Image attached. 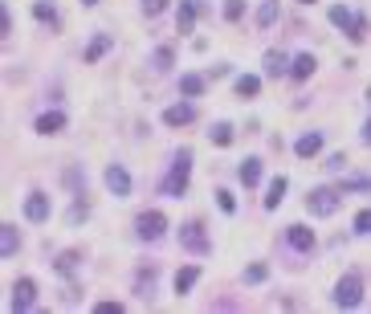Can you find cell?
<instances>
[{
    "label": "cell",
    "instance_id": "obj_1",
    "mask_svg": "<svg viewBox=\"0 0 371 314\" xmlns=\"http://www.w3.org/2000/svg\"><path fill=\"white\" fill-rule=\"evenodd\" d=\"M363 302V277L359 273H347V277H339V286H334V306H343V311H355Z\"/></svg>",
    "mask_w": 371,
    "mask_h": 314
},
{
    "label": "cell",
    "instance_id": "obj_2",
    "mask_svg": "<svg viewBox=\"0 0 371 314\" xmlns=\"http://www.w3.org/2000/svg\"><path fill=\"white\" fill-rule=\"evenodd\" d=\"M188 176H192V151H180L176 164H172V172H168V179H163V192H168V196H184Z\"/></svg>",
    "mask_w": 371,
    "mask_h": 314
},
{
    "label": "cell",
    "instance_id": "obj_3",
    "mask_svg": "<svg viewBox=\"0 0 371 314\" xmlns=\"http://www.w3.org/2000/svg\"><path fill=\"white\" fill-rule=\"evenodd\" d=\"M330 21H334V25H339V29H343V33H347L355 45L368 37V21H363V17H355V12H347L343 4H334V8H330Z\"/></svg>",
    "mask_w": 371,
    "mask_h": 314
},
{
    "label": "cell",
    "instance_id": "obj_4",
    "mask_svg": "<svg viewBox=\"0 0 371 314\" xmlns=\"http://www.w3.org/2000/svg\"><path fill=\"white\" fill-rule=\"evenodd\" d=\"M339 200H343V188H314V192L306 196V208H310L314 217H330V213L339 208Z\"/></svg>",
    "mask_w": 371,
    "mask_h": 314
},
{
    "label": "cell",
    "instance_id": "obj_5",
    "mask_svg": "<svg viewBox=\"0 0 371 314\" xmlns=\"http://www.w3.org/2000/svg\"><path fill=\"white\" fill-rule=\"evenodd\" d=\"M33 302H37V282H33V277H21V282L12 286V311L25 314V311H33Z\"/></svg>",
    "mask_w": 371,
    "mask_h": 314
},
{
    "label": "cell",
    "instance_id": "obj_6",
    "mask_svg": "<svg viewBox=\"0 0 371 314\" xmlns=\"http://www.w3.org/2000/svg\"><path fill=\"white\" fill-rule=\"evenodd\" d=\"M135 224H139V237H143V241H159V237L168 233V217H163V213H155V208H151V213H143Z\"/></svg>",
    "mask_w": 371,
    "mask_h": 314
},
{
    "label": "cell",
    "instance_id": "obj_7",
    "mask_svg": "<svg viewBox=\"0 0 371 314\" xmlns=\"http://www.w3.org/2000/svg\"><path fill=\"white\" fill-rule=\"evenodd\" d=\"M180 245H184L188 253H208V237H204V224H184L180 228Z\"/></svg>",
    "mask_w": 371,
    "mask_h": 314
},
{
    "label": "cell",
    "instance_id": "obj_8",
    "mask_svg": "<svg viewBox=\"0 0 371 314\" xmlns=\"http://www.w3.org/2000/svg\"><path fill=\"white\" fill-rule=\"evenodd\" d=\"M285 241H290L298 253H310V249H314V233H310L306 224H290V228H285Z\"/></svg>",
    "mask_w": 371,
    "mask_h": 314
},
{
    "label": "cell",
    "instance_id": "obj_9",
    "mask_svg": "<svg viewBox=\"0 0 371 314\" xmlns=\"http://www.w3.org/2000/svg\"><path fill=\"white\" fill-rule=\"evenodd\" d=\"M192 119H196V106H192V102H176V106L163 110V123H168V127H184Z\"/></svg>",
    "mask_w": 371,
    "mask_h": 314
},
{
    "label": "cell",
    "instance_id": "obj_10",
    "mask_svg": "<svg viewBox=\"0 0 371 314\" xmlns=\"http://www.w3.org/2000/svg\"><path fill=\"white\" fill-rule=\"evenodd\" d=\"M106 188H110L114 196H127V192H131V176H127L119 164H110V168H106Z\"/></svg>",
    "mask_w": 371,
    "mask_h": 314
},
{
    "label": "cell",
    "instance_id": "obj_11",
    "mask_svg": "<svg viewBox=\"0 0 371 314\" xmlns=\"http://www.w3.org/2000/svg\"><path fill=\"white\" fill-rule=\"evenodd\" d=\"M200 12H204L200 0H184V4H180V17H176V29H180V33H192V21H196Z\"/></svg>",
    "mask_w": 371,
    "mask_h": 314
},
{
    "label": "cell",
    "instance_id": "obj_12",
    "mask_svg": "<svg viewBox=\"0 0 371 314\" xmlns=\"http://www.w3.org/2000/svg\"><path fill=\"white\" fill-rule=\"evenodd\" d=\"M25 217H29V221H46V217H49V196L33 192V196L25 200Z\"/></svg>",
    "mask_w": 371,
    "mask_h": 314
},
{
    "label": "cell",
    "instance_id": "obj_13",
    "mask_svg": "<svg viewBox=\"0 0 371 314\" xmlns=\"http://www.w3.org/2000/svg\"><path fill=\"white\" fill-rule=\"evenodd\" d=\"M314 66H319V61H314L310 53H298V57H294V66H290V78H298V82H306V78L314 74Z\"/></svg>",
    "mask_w": 371,
    "mask_h": 314
},
{
    "label": "cell",
    "instance_id": "obj_14",
    "mask_svg": "<svg viewBox=\"0 0 371 314\" xmlns=\"http://www.w3.org/2000/svg\"><path fill=\"white\" fill-rule=\"evenodd\" d=\"M61 127H66V115H61V110H49V115L37 119V131H41V135H57Z\"/></svg>",
    "mask_w": 371,
    "mask_h": 314
},
{
    "label": "cell",
    "instance_id": "obj_15",
    "mask_svg": "<svg viewBox=\"0 0 371 314\" xmlns=\"http://www.w3.org/2000/svg\"><path fill=\"white\" fill-rule=\"evenodd\" d=\"M319 147H323V135H302V139L294 143V151H298L302 159H310V155H319Z\"/></svg>",
    "mask_w": 371,
    "mask_h": 314
},
{
    "label": "cell",
    "instance_id": "obj_16",
    "mask_svg": "<svg viewBox=\"0 0 371 314\" xmlns=\"http://www.w3.org/2000/svg\"><path fill=\"white\" fill-rule=\"evenodd\" d=\"M17 245H21L17 228H12V224H0V253H4V257H12V253H17Z\"/></svg>",
    "mask_w": 371,
    "mask_h": 314
},
{
    "label": "cell",
    "instance_id": "obj_17",
    "mask_svg": "<svg viewBox=\"0 0 371 314\" xmlns=\"http://www.w3.org/2000/svg\"><path fill=\"white\" fill-rule=\"evenodd\" d=\"M196 277H200V269H196V266H184L180 273H176V294H188V290L196 286Z\"/></svg>",
    "mask_w": 371,
    "mask_h": 314
},
{
    "label": "cell",
    "instance_id": "obj_18",
    "mask_svg": "<svg viewBox=\"0 0 371 314\" xmlns=\"http://www.w3.org/2000/svg\"><path fill=\"white\" fill-rule=\"evenodd\" d=\"M257 179H261V159H245V164H241V184L253 188Z\"/></svg>",
    "mask_w": 371,
    "mask_h": 314
},
{
    "label": "cell",
    "instance_id": "obj_19",
    "mask_svg": "<svg viewBox=\"0 0 371 314\" xmlns=\"http://www.w3.org/2000/svg\"><path fill=\"white\" fill-rule=\"evenodd\" d=\"M274 21H278V0H265V4L257 8V25L265 29V25H274Z\"/></svg>",
    "mask_w": 371,
    "mask_h": 314
},
{
    "label": "cell",
    "instance_id": "obj_20",
    "mask_svg": "<svg viewBox=\"0 0 371 314\" xmlns=\"http://www.w3.org/2000/svg\"><path fill=\"white\" fill-rule=\"evenodd\" d=\"M257 90H261V82H257L253 74H241V78H237V94H241V98H253Z\"/></svg>",
    "mask_w": 371,
    "mask_h": 314
},
{
    "label": "cell",
    "instance_id": "obj_21",
    "mask_svg": "<svg viewBox=\"0 0 371 314\" xmlns=\"http://www.w3.org/2000/svg\"><path fill=\"white\" fill-rule=\"evenodd\" d=\"M265 74H270V78H281V74H285V57H281V53H265Z\"/></svg>",
    "mask_w": 371,
    "mask_h": 314
},
{
    "label": "cell",
    "instance_id": "obj_22",
    "mask_svg": "<svg viewBox=\"0 0 371 314\" xmlns=\"http://www.w3.org/2000/svg\"><path fill=\"white\" fill-rule=\"evenodd\" d=\"M281 196H285V179H274V184H270V196H265V208H278L281 204Z\"/></svg>",
    "mask_w": 371,
    "mask_h": 314
},
{
    "label": "cell",
    "instance_id": "obj_23",
    "mask_svg": "<svg viewBox=\"0 0 371 314\" xmlns=\"http://www.w3.org/2000/svg\"><path fill=\"white\" fill-rule=\"evenodd\" d=\"M106 49H110V37H106V33H98V37H94V45L86 49V61H98Z\"/></svg>",
    "mask_w": 371,
    "mask_h": 314
},
{
    "label": "cell",
    "instance_id": "obj_24",
    "mask_svg": "<svg viewBox=\"0 0 371 314\" xmlns=\"http://www.w3.org/2000/svg\"><path fill=\"white\" fill-rule=\"evenodd\" d=\"M180 90H184L188 98H196V94L204 90V78H196V74H184V78H180Z\"/></svg>",
    "mask_w": 371,
    "mask_h": 314
},
{
    "label": "cell",
    "instance_id": "obj_25",
    "mask_svg": "<svg viewBox=\"0 0 371 314\" xmlns=\"http://www.w3.org/2000/svg\"><path fill=\"white\" fill-rule=\"evenodd\" d=\"M208 135H212V143H221V147H229V143H232V127H229V123H217Z\"/></svg>",
    "mask_w": 371,
    "mask_h": 314
},
{
    "label": "cell",
    "instance_id": "obj_26",
    "mask_svg": "<svg viewBox=\"0 0 371 314\" xmlns=\"http://www.w3.org/2000/svg\"><path fill=\"white\" fill-rule=\"evenodd\" d=\"M33 17H37V21H49V25L57 21V12H53V4H46V0H37V4H33Z\"/></svg>",
    "mask_w": 371,
    "mask_h": 314
},
{
    "label": "cell",
    "instance_id": "obj_27",
    "mask_svg": "<svg viewBox=\"0 0 371 314\" xmlns=\"http://www.w3.org/2000/svg\"><path fill=\"white\" fill-rule=\"evenodd\" d=\"M265 273H270V269L257 262V266H249V269H245V282H249V286H257V282H265Z\"/></svg>",
    "mask_w": 371,
    "mask_h": 314
},
{
    "label": "cell",
    "instance_id": "obj_28",
    "mask_svg": "<svg viewBox=\"0 0 371 314\" xmlns=\"http://www.w3.org/2000/svg\"><path fill=\"white\" fill-rule=\"evenodd\" d=\"M151 286H155V269L139 273V298H151Z\"/></svg>",
    "mask_w": 371,
    "mask_h": 314
},
{
    "label": "cell",
    "instance_id": "obj_29",
    "mask_svg": "<svg viewBox=\"0 0 371 314\" xmlns=\"http://www.w3.org/2000/svg\"><path fill=\"white\" fill-rule=\"evenodd\" d=\"M241 12H245V0H225V17L229 21H241Z\"/></svg>",
    "mask_w": 371,
    "mask_h": 314
},
{
    "label": "cell",
    "instance_id": "obj_30",
    "mask_svg": "<svg viewBox=\"0 0 371 314\" xmlns=\"http://www.w3.org/2000/svg\"><path fill=\"white\" fill-rule=\"evenodd\" d=\"M151 61H155V70H168V66H172V49H155Z\"/></svg>",
    "mask_w": 371,
    "mask_h": 314
},
{
    "label": "cell",
    "instance_id": "obj_31",
    "mask_svg": "<svg viewBox=\"0 0 371 314\" xmlns=\"http://www.w3.org/2000/svg\"><path fill=\"white\" fill-rule=\"evenodd\" d=\"M163 8H168V0H143V12H147V17H159Z\"/></svg>",
    "mask_w": 371,
    "mask_h": 314
},
{
    "label": "cell",
    "instance_id": "obj_32",
    "mask_svg": "<svg viewBox=\"0 0 371 314\" xmlns=\"http://www.w3.org/2000/svg\"><path fill=\"white\" fill-rule=\"evenodd\" d=\"M343 192H371V179H347Z\"/></svg>",
    "mask_w": 371,
    "mask_h": 314
},
{
    "label": "cell",
    "instance_id": "obj_33",
    "mask_svg": "<svg viewBox=\"0 0 371 314\" xmlns=\"http://www.w3.org/2000/svg\"><path fill=\"white\" fill-rule=\"evenodd\" d=\"M355 233H371V208H363V213L355 217Z\"/></svg>",
    "mask_w": 371,
    "mask_h": 314
},
{
    "label": "cell",
    "instance_id": "obj_34",
    "mask_svg": "<svg viewBox=\"0 0 371 314\" xmlns=\"http://www.w3.org/2000/svg\"><path fill=\"white\" fill-rule=\"evenodd\" d=\"M217 204H221L225 213H232V208H237V200H232V192H217Z\"/></svg>",
    "mask_w": 371,
    "mask_h": 314
},
{
    "label": "cell",
    "instance_id": "obj_35",
    "mask_svg": "<svg viewBox=\"0 0 371 314\" xmlns=\"http://www.w3.org/2000/svg\"><path fill=\"white\" fill-rule=\"evenodd\" d=\"M74 262H78V253H61V262H57V269H61V273H70V269H74Z\"/></svg>",
    "mask_w": 371,
    "mask_h": 314
},
{
    "label": "cell",
    "instance_id": "obj_36",
    "mask_svg": "<svg viewBox=\"0 0 371 314\" xmlns=\"http://www.w3.org/2000/svg\"><path fill=\"white\" fill-rule=\"evenodd\" d=\"M94 311H98V314H119V311H123V306H119V302H98Z\"/></svg>",
    "mask_w": 371,
    "mask_h": 314
},
{
    "label": "cell",
    "instance_id": "obj_37",
    "mask_svg": "<svg viewBox=\"0 0 371 314\" xmlns=\"http://www.w3.org/2000/svg\"><path fill=\"white\" fill-rule=\"evenodd\" d=\"M343 164H347V155H330V159H326L330 172H343Z\"/></svg>",
    "mask_w": 371,
    "mask_h": 314
},
{
    "label": "cell",
    "instance_id": "obj_38",
    "mask_svg": "<svg viewBox=\"0 0 371 314\" xmlns=\"http://www.w3.org/2000/svg\"><path fill=\"white\" fill-rule=\"evenodd\" d=\"M363 143H368V147H371V119H368V123H363Z\"/></svg>",
    "mask_w": 371,
    "mask_h": 314
},
{
    "label": "cell",
    "instance_id": "obj_39",
    "mask_svg": "<svg viewBox=\"0 0 371 314\" xmlns=\"http://www.w3.org/2000/svg\"><path fill=\"white\" fill-rule=\"evenodd\" d=\"M82 4H90V8H94V4H98V0H82Z\"/></svg>",
    "mask_w": 371,
    "mask_h": 314
},
{
    "label": "cell",
    "instance_id": "obj_40",
    "mask_svg": "<svg viewBox=\"0 0 371 314\" xmlns=\"http://www.w3.org/2000/svg\"><path fill=\"white\" fill-rule=\"evenodd\" d=\"M368 102H371V86H368Z\"/></svg>",
    "mask_w": 371,
    "mask_h": 314
},
{
    "label": "cell",
    "instance_id": "obj_41",
    "mask_svg": "<svg viewBox=\"0 0 371 314\" xmlns=\"http://www.w3.org/2000/svg\"><path fill=\"white\" fill-rule=\"evenodd\" d=\"M302 4H314V0H302Z\"/></svg>",
    "mask_w": 371,
    "mask_h": 314
}]
</instances>
